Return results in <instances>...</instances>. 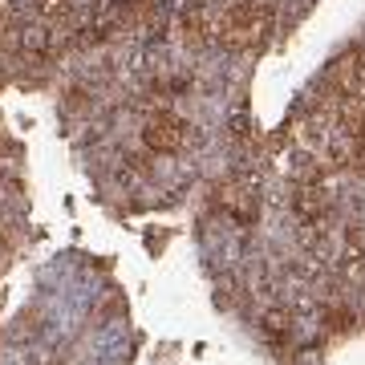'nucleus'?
Returning a JSON list of instances; mask_svg holds the SVG:
<instances>
[{"label": "nucleus", "mask_w": 365, "mask_h": 365, "mask_svg": "<svg viewBox=\"0 0 365 365\" xmlns=\"http://www.w3.org/2000/svg\"><path fill=\"white\" fill-rule=\"evenodd\" d=\"M146 138H150V146H158V150H175V146H179V122H175V118H163V122L150 126Z\"/></svg>", "instance_id": "1"}]
</instances>
